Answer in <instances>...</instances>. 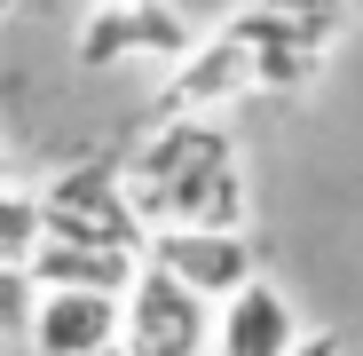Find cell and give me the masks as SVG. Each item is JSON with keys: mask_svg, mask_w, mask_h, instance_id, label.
I'll list each match as a JSON object with an SVG mask.
<instances>
[{"mask_svg": "<svg viewBox=\"0 0 363 356\" xmlns=\"http://www.w3.org/2000/svg\"><path fill=\"white\" fill-rule=\"evenodd\" d=\"M127 174V206L150 230H245L253 222V183L237 143L213 119H166V127L118 166Z\"/></svg>", "mask_w": 363, "mask_h": 356, "instance_id": "obj_1", "label": "cell"}, {"mask_svg": "<svg viewBox=\"0 0 363 356\" xmlns=\"http://www.w3.org/2000/svg\"><path fill=\"white\" fill-rule=\"evenodd\" d=\"M40 198V222L48 237H64V246H111V254H143V222L127 206V174H118V158L87 151L72 166H55L48 174V190Z\"/></svg>", "mask_w": 363, "mask_h": 356, "instance_id": "obj_2", "label": "cell"}, {"mask_svg": "<svg viewBox=\"0 0 363 356\" xmlns=\"http://www.w3.org/2000/svg\"><path fill=\"white\" fill-rule=\"evenodd\" d=\"M118 348L127 356H206L213 348V301H198L182 277L135 269L118 293Z\"/></svg>", "mask_w": 363, "mask_h": 356, "instance_id": "obj_3", "label": "cell"}, {"mask_svg": "<svg viewBox=\"0 0 363 356\" xmlns=\"http://www.w3.org/2000/svg\"><path fill=\"white\" fill-rule=\"evenodd\" d=\"M198 48L190 16L174 0H95V9L72 24V55L87 72H111V64H135V55H158V64H182Z\"/></svg>", "mask_w": 363, "mask_h": 356, "instance_id": "obj_4", "label": "cell"}, {"mask_svg": "<svg viewBox=\"0 0 363 356\" xmlns=\"http://www.w3.org/2000/svg\"><path fill=\"white\" fill-rule=\"evenodd\" d=\"M143 261L166 269V277H182L198 301H229L237 285L261 277L245 230H150V237H143Z\"/></svg>", "mask_w": 363, "mask_h": 356, "instance_id": "obj_5", "label": "cell"}, {"mask_svg": "<svg viewBox=\"0 0 363 356\" xmlns=\"http://www.w3.org/2000/svg\"><path fill=\"white\" fill-rule=\"evenodd\" d=\"M118 340V293H72V285H40V301L24 317L32 356H95Z\"/></svg>", "mask_w": 363, "mask_h": 356, "instance_id": "obj_6", "label": "cell"}, {"mask_svg": "<svg viewBox=\"0 0 363 356\" xmlns=\"http://www.w3.org/2000/svg\"><path fill=\"white\" fill-rule=\"evenodd\" d=\"M292 340H300L292 301L269 277H253V285H237L229 301H213V348L206 356H284Z\"/></svg>", "mask_w": 363, "mask_h": 356, "instance_id": "obj_7", "label": "cell"}, {"mask_svg": "<svg viewBox=\"0 0 363 356\" xmlns=\"http://www.w3.org/2000/svg\"><path fill=\"white\" fill-rule=\"evenodd\" d=\"M253 87H261V80H253V55L237 48L229 32H213V40H198L190 55H182L174 95H166V119H213L221 103L253 95Z\"/></svg>", "mask_w": 363, "mask_h": 356, "instance_id": "obj_8", "label": "cell"}, {"mask_svg": "<svg viewBox=\"0 0 363 356\" xmlns=\"http://www.w3.org/2000/svg\"><path fill=\"white\" fill-rule=\"evenodd\" d=\"M32 285H72V293H127V277L143 269V254H111V246H64L40 237V254L24 261Z\"/></svg>", "mask_w": 363, "mask_h": 356, "instance_id": "obj_9", "label": "cell"}, {"mask_svg": "<svg viewBox=\"0 0 363 356\" xmlns=\"http://www.w3.org/2000/svg\"><path fill=\"white\" fill-rule=\"evenodd\" d=\"M40 237H48L40 198L16 190V183H0V269H24V261L40 254Z\"/></svg>", "mask_w": 363, "mask_h": 356, "instance_id": "obj_10", "label": "cell"}, {"mask_svg": "<svg viewBox=\"0 0 363 356\" xmlns=\"http://www.w3.org/2000/svg\"><path fill=\"white\" fill-rule=\"evenodd\" d=\"M32 301H40V285H32V269H0V340H24V317H32Z\"/></svg>", "mask_w": 363, "mask_h": 356, "instance_id": "obj_11", "label": "cell"}, {"mask_svg": "<svg viewBox=\"0 0 363 356\" xmlns=\"http://www.w3.org/2000/svg\"><path fill=\"white\" fill-rule=\"evenodd\" d=\"M284 356H347V340H340L332 325H316V333H300V340H292Z\"/></svg>", "mask_w": 363, "mask_h": 356, "instance_id": "obj_12", "label": "cell"}, {"mask_svg": "<svg viewBox=\"0 0 363 356\" xmlns=\"http://www.w3.org/2000/svg\"><path fill=\"white\" fill-rule=\"evenodd\" d=\"M9 158H16V151H9V127H0V183H9Z\"/></svg>", "mask_w": 363, "mask_h": 356, "instance_id": "obj_13", "label": "cell"}, {"mask_svg": "<svg viewBox=\"0 0 363 356\" xmlns=\"http://www.w3.org/2000/svg\"><path fill=\"white\" fill-rule=\"evenodd\" d=\"M16 9H24V0H0V24H9V16H16Z\"/></svg>", "mask_w": 363, "mask_h": 356, "instance_id": "obj_14", "label": "cell"}, {"mask_svg": "<svg viewBox=\"0 0 363 356\" xmlns=\"http://www.w3.org/2000/svg\"><path fill=\"white\" fill-rule=\"evenodd\" d=\"M95 356H127V348H118V340H111V348H95Z\"/></svg>", "mask_w": 363, "mask_h": 356, "instance_id": "obj_15", "label": "cell"}]
</instances>
